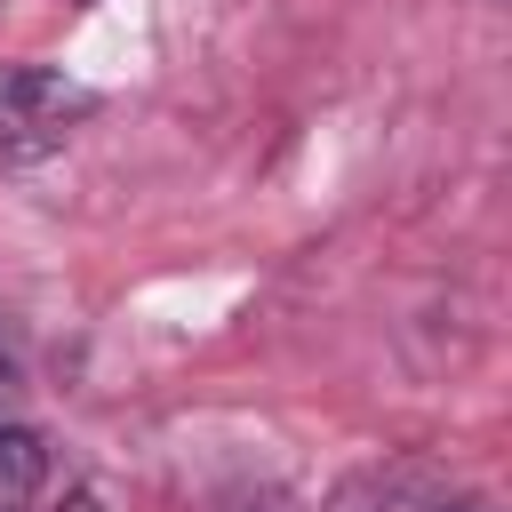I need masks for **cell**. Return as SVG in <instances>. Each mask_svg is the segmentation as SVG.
<instances>
[{"mask_svg": "<svg viewBox=\"0 0 512 512\" xmlns=\"http://www.w3.org/2000/svg\"><path fill=\"white\" fill-rule=\"evenodd\" d=\"M96 112V88L56 64H0V168L48 160Z\"/></svg>", "mask_w": 512, "mask_h": 512, "instance_id": "obj_1", "label": "cell"}, {"mask_svg": "<svg viewBox=\"0 0 512 512\" xmlns=\"http://www.w3.org/2000/svg\"><path fill=\"white\" fill-rule=\"evenodd\" d=\"M40 496V440L0 424V512H32Z\"/></svg>", "mask_w": 512, "mask_h": 512, "instance_id": "obj_2", "label": "cell"}, {"mask_svg": "<svg viewBox=\"0 0 512 512\" xmlns=\"http://www.w3.org/2000/svg\"><path fill=\"white\" fill-rule=\"evenodd\" d=\"M56 512H104V504H96V488H64V504H56Z\"/></svg>", "mask_w": 512, "mask_h": 512, "instance_id": "obj_3", "label": "cell"}]
</instances>
